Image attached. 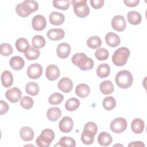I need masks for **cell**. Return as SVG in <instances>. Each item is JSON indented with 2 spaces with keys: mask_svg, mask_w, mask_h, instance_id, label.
I'll use <instances>...</instances> for the list:
<instances>
[{
  "mask_svg": "<svg viewBox=\"0 0 147 147\" xmlns=\"http://www.w3.org/2000/svg\"><path fill=\"white\" fill-rule=\"evenodd\" d=\"M38 9V3L35 1L26 0L18 3L16 7V11L22 17H26L32 13L37 11Z\"/></svg>",
  "mask_w": 147,
  "mask_h": 147,
  "instance_id": "6da1fadb",
  "label": "cell"
},
{
  "mask_svg": "<svg viewBox=\"0 0 147 147\" xmlns=\"http://www.w3.org/2000/svg\"><path fill=\"white\" fill-rule=\"evenodd\" d=\"M72 63L82 71L91 69L94 65L92 59L88 57L84 53H75L72 57Z\"/></svg>",
  "mask_w": 147,
  "mask_h": 147,
  "instance_id": "7a4b0ae2",
  "label": "cell"
},
{
  "mask_svg": "<svg viewBox=\"0 0 147 147\" xmlns=\"http://www.w3.org/2000/svg\"><path fill=\"white\" fill-rule=\"evenodd\" d=\"M115 83L121 88L126 89L130 87L133 82V76L128 70H121L115 76Z\"/></svg>",
  "mask_w": 147,
  "mask_h": 147,
  "instance_id": "3957f363",
  "label": "cell"
},
{
  "mask_svg": "<svg viewBox=\"0 0 147 147\" xmlns=\"http://www.w3.org/2000/svg\"><path fill=\"white\" fill-rule=\"evenodd\" d=\"M129 55L130 50L127 48H119L114 52L112 56L113 63L116 66H123L127 63Z\"/></svg>",
  "mask_w": 147,
  "mask_h": 147,
  "instance_id": "277c9868",
  "label": "cell"
},
{
  "mask_svg": "<svg viewBox=\"0 0 147 147\" xmlns=\"http://www.w3.org/2000/svg\"><path fill=\"white\" fill-rule=\"evenodd\" d=\"M55 138V133L50 129L43 130L36 140V145L40 147H48Z\"/></svg>",
  "mask_w": 147,
  "mask_h": 147,
  "instance_id": "5b68a950",
  "label": "cell"
},
{
  "mask_svg": "<svg viewBox=\"0 0 147 147\" xmlns=\"http://www.w3.org/2000/svg\"><path fill=\"white\" fill-rule=\"evenodd\" d=\"M74 11L76 16L80 18H84L88 16L90 9L87 5L86 0H73L71 1Z\"/></svg>",
  "mask_w": 147,
  "mask_h": 147,
  "instance_id": "8992f818",
  "label": "cell"
},
{
  "mask_svg": "<svg viewBox=\"0 0 147 147\" xmlns=\"http://www.w3.org/2000/svg\"><path fill=\"white\" fill-rule=\"evenodd\" d=\"M110 128L115 133H121L126 129L127 121L124 118L117 117L111 121Z\"/></svg>",
  "mask_w": 147,
  "mask_h": 147,
  "instance_id": "52a82bcc",
  "label": "cell"
},
{
  "mask_svg": "<svg viewBox=\"0 0 147 147\" xmlns=\"http://www.w3.org/2000/svg\"><path fill=\"white\" fill-rule=\"evenodd\" d=\"M28 77L31 79H37L42 74V67L40 64L34 63L30 64L26 71Z\"/></svg>",
  "mask_w": 147,
  "mask_h": 147,
  "instance_id": "ba28073f",
  "label": "cell"
},
{
  "mask_svg": "<svg viewBox=\"0 0 147 147\" xmlns=\"http://www.w3.org/2000/svg\"><path fill=\"white\" fill-rule=\"evenodd\" d=\"M32 25L34 30L36 31H41L44 30L47 26L46 19L42 15H36L32 19Z\"/></svg>",
  "mask_w": 147,
  "mask_h": 147,
  "instance_id": "9c48e42d",
  "label": "cell"
},
{
  "mask_svg": "<svg viewBox=\"0 0 147 147\" xmlns=\"http://www.w3.org/2000/svg\"><path fill=\"white\" fill-rule=\"evenodd\" d=\"M111 26L118 32L123 31L126 26V22L125 18L121 15L114 16L111 21Z\"/></svg>",
  "mask_w": 147,
  "mask_h": 147,
  "instance_id": "30bf717a",
  "label": "cell"
},
{
  "mask_svg": "<svg viewBox=\"0 0 147 147\" xmlns=\"http://www.w3.org/2000/svg\"><path fill=\"white\" fill-rule=\"evenodd\" d=\"M22 96L21 91L17 87H13L7 90L5 93V96L11 103L18 102Z\"/></svg>",
  "mask_w": 147,
  "mask_h": 147,
  "instance_id": "8fae6325",
  "label": "cell"
},
{
  "mask_svg": "<svg viewBox=\"0 0 147 147\" xmlns=\"http://www.w3.org/2000/svg\"><path fill=\"white\" fill-rule=\"evenodd\" d=\"M74 126V121L72 119L69 117H64L59 123V127L61 131L63 133L70 132Z\"/></svg>",
  "mask_w": 147,
  "mask_h": 147,
  "instance_id": "7c38bea8",
  "label": "cell"
},
{
  "mask_svg": "<svg viewBox=\"0 0 147 147\" xmlns=\"http://www.w3.org/2000/svg\"><path fill=\"white\" fill-rule=\"evenodd\" d=\"M60 72L59 67L55 64L49 65L45 71V76L47 78L51 81L56 80L60 76Z\"/></svg>",
  "mask_w": 147,
  "mask_h": 147,
  "instance_id": "4fadbf2b",
  "label": "cell"
},
{
  "mask_svg": "<svg viewBox=\"0 0 147 147\" xmlns=\"http://www.w3.org/2000/svg\"><path fill=\"white\" fill-rule=\"evenodd\" d=\"M57 87L60 90L65 93L70 92L73 87L72 81L68 78H61L58 82Z\"/></svg>",
  "mask_w": 147,
  "mask_h": 147,
  "instance_id": "5bb4252c",
  "label": "cell"
},
{
  "mask_svg": "<svg viewBox=\"0 0 147 147\" xmlns=\"http://www.w3.org/2000/svg\"><path fill=\"white\" fill-rule=\"evenodd\" d=\"M71 47L66 42H62L58 45L56 49L57 55L60 59L67 58L71 53Z\"/></svg>",
  "mask_w": 147,
  "mask_h": 147,
  "instance_id": "9a60e30c",
  "label": "cell"
},
{
  "mask_svg": "<svg viewBox=\"0 0 147 147\" xmlns=\"http://www.w3.org/2000/svg\"><path fill=\"white\" fill-rule=\"evenodd\" d=\"M65 36L63 29L60 28L51 29L47 32V37L52 41H58L62 39Z\"/></svg>",
  "mask_w": 147,
  "mask_h": 147,
  "instance_id": "2e32d148",
  "label": "cell"
},
{
  "mask_svg": "<svg viewBox=\"0 0 147 147\" xmlns=\"http://www.w3.org/2000/svg\"><path fill=\"white\" fill-rule=\"evenodd\" d=\"M106 43L110 47H116L121 42V39L118 35L113 32H109L105 36Z\"/></svg>",
  "mask_w": 147,
  "mask_h": 147,
  "instance_id": "e0dca14e",
  "label": "cell"
},
{
  "mask_svg": "<svg viewBox=\"0 0 147 147\" xmlns=\"http://www.w3.org/2000/svg\"><path fill=\"white\" fill-rule=\"evenodd\" d=\"M49 22L53 25H61L65 20V17L63 13L53 11L52 12L49 16Z\"/></svg>",
  "mask_w": 147,
  "mask_h": 147,
  "instance_id": "ac0fdd59",
  "label": "cell"
},
{
  "mask_svg": "<svg viewBox=\"0 0 147 147\" xmlns=\"http://www.w3.org/2000/svg\"><path fill=\"white\" fill-rule=\"evenodd\" d=\"M9 64L13 70L19 71L24 67L25 61L21 57L15 56L10 59Z\"/></svg>",
  "mask_w": 147,
  "mask_h": 147,
  "instance_id": "d6986e66",
  "label": "cell"
},
{
  "mask_svg": "<svg viewBox=\"0 0 147 147\" xmlns=\"http://www.w3.org/2000/svg\"><path fill=\"white\" fill-rule=\"evenodd\" d=\"M20 135L21 139L25 141H32L34 136V131L28 126L22 127L20 130Z\"/></svg>",
  "mask_w": 147,
  "mask_h": 147,
  "instance_id": "ffe728a7",
  "label": "cell"
},
{
  "mask_svg": "<svg viewBox=\"0 0 147 147\" xmlns=\"http://www.w3.org/2000/svg\"><path fill=\"white\" fill-rule=\"evenodd\" d=\"M75 93L76 95L80 98H85L89 95L90 93V88L87 84L81 83L76 87Z\"/></svg>",
  "mask_w": 147,
  "mask_h": 147,
  "instance_id": "44dd1931",
  "label": "cell"
},
{
  "mask_svg": "<svg viewBox=\"0 0 147 147\" xmlns=\"http://www.w3.org/2000/svg\"><path fill=\"white\" fill-rule=\"evenodd\" d=\"M1 79L3 86L6 88H8L13 84V76L11 72L9 71H4L1 74Z\"/></svg>",
  "mask_w": 147,
  "mask_h": 147,
  "instance_id": "7402d4cb",
  "label": "cell"
},
{
  "mask_svg": "<svg viewBox=\"0 0 147 147\" xmlns=\"http://www.w3.org/2000/svg\"><path fill=\"white\" fill-rule=\"evenodd\" d=\"M144 122L140 118H135L131 122V130L136 134H140L142 133L144 129Z\"/></svg>",
  "mask_w": 147,
  "mask_h": 147,
  "instance_id": "603a6c76",
  "label": "cell"
},
{
  "mask_svg": "<svg viewBox=\"0 0 147 147\" xmlns=\"http://www.w3.org/2000/svg\"><path fill=\"white\" fill-rule=\"evenodd\" d=\"M96 134L87 129H84L81 135V140L84 144L90 145L94 141Z\"/></svg>",
  "mask_w": 147,
  "mask_h": 147,
  "instance_id": "cb8c5ba5",
  "label": "cell"
},
{
  "mask_svg": "<svg viewBox=\"0 0 147 147\" xmlns=\"http://www.w3.org/2000/svg\"><path fill=\"white\" fill-rule=\"evenodd\" d=\"M113 138L107 132H101L98 136V142L101 146H109L111 144Z\"/></svg>",
  "mask_w": 147,
  "mask_h": 147,
  "instance_id": "d4e9b609",
  "label": "cell"
},
{
  "mask_svg": "<svg viewBox=\"0 0 147 147\" xmlns=\"http://www.w3.org/2000/svg\"><path fill=\"white\" fill-rule=\"evenodd\" d=\"M61 115V110L57 107H53L49 108L47 113L48 119L50 121H56Z\"/></svg>",
  "mask_w": 147,
  "mask_h": 147,
  "instance_id": "484cf974",
  "label": "cell"
},
{
  "mask_svg": "<svg viewBox=\"0 0 147 147\" xmlns=\"http://www.w3.org/2000/svg\"><path fill=\"white\" fill-rule=\"evenodd\" d=\"M127 19L130 24L137 25L141 23L142 17L140 13L138 11H130L127 14Z\"/></svg>",
  "mask_w": 147,
  "mask_h": 147,
  "instance_id": "4316f807",
  "label": "cell"
},
{
  "mask_svg": "<svg viewBox=\"0 0 147 147\" xmlns=\"http://www.w3.org/2000/svg\"><path fill=\"white\" fill-rule=\"evenodd\" d=\"M15 45L17 51L22 53H25L30 47L28 41L23 37L17 39L16 41Z\"/></svg>",
  "mask_w": 147,
  "mask_h": 147,
  "instance_id": "83f0119b",
  "label": "cell"
},
{
  "mask_svg": "<svg viewBox=\"0 0 147 147\" xmlns=\"http://www.w3.org/2000/svg\"><path fill=\"white\" fill-rule=\"evenodd\" d=\"M100 91L105 95L111 94L113 92L114 88L113 83L110 80L103 81L99 86Z\"/></svg>",
  "mask_w": 147,
  "mask_h": 147,
  "instance_id": "f1b7e54d",
  "label": "cell"
},
{
  "mask_svg": "<svg viewBox=\"0 0 147 147\" xmlns=\"http://www.w3.org/2000/svg\"><path fill=\"white\" fill-rule=\"evenodd\" d=\"M110 73V68L109 64L103 63L99 64L96 69L97 76L100 78H105L107 77Z\"/></svg>",
  "mask_w": 147,
  "mask_h": 147,
  "instance_id": "f546056e",
  "label": "cell"
},
{
  "mask_svg": "<svg viewBox=\"0 0 147 147\" xmlns=\"http://www.w3.org/2000/svg\"><path fill=\"white\" fill-rule=\"evenodd\" d=\"M25 91L28 94L36 96L39 92V86L36 82H30L26 84Z\"/></svg>",
  "mask_w": 147,
  "mask_h": 147,
  "instance_id": "4dcf8cb0",
  "label": "cell"
},
{
  "mask_svg": "<svg viewBox=\"0 0 147 147\" xmlns=\"http://www.w3.org/2000/svg\"><path fill=\"white\" fill-rule=\"evenodd\" d=\"M80 106V101L76 98H71L67 100L65 104V107L69 111L76 110Z\"/></svg>",
  "mask_w": 147,
  "mask_h": 147,
  "instance_id": "1f68e13d",
  "label": "cell"
},
{
  "mask_svg": "<svg viewBox=\"0 0 147 147\" xmlns=\"http://www.w3.org/2000/svg\"><path fill=\"white\" fill-rule=\"evenodd\" d=\"M57 145L64 147H74L76 146V141L74 138L71 137L64 136L60 139L59 142L57 144L55 145L54 146H56Z\"/></svg>",
  "mask_w": 147,
  "mask_h": 147,
  "instance_id": "d6a6232c",
  "label": "cell"
},
{
  "mask_svg": "<svg viewBox=\"0 0 147 147\" xmlns=\"http://www.w3.org/2000/svg\"><path fill=\"white\" fill-rule=\"evenodd\" d=\"M102 40L100 38L97 36L90 37L87 41V46L91 49H96L99 48L102 45Z\"/></svg>",
  "mask_w": 147,
  "mask_h": 147,
  "instance_id": "836d02e7",
  "label": "cell"
},
{
  "mask_svg": "<svg viewBox=\"0 0 147 147\" xmlns=\"http://www.w3.org/2000/svg\"><path fill=\"white\" fill-rule=\"evenodd\" d=\"M40 52L38 49L30 47L29 49L25 53V56L28 60H34L40 56Z\"/></svg>",
  "mask_w": 147,
  "mask_h": 147,
  "instance_id": "e575fe53",
  "label": "cell"
},
{
  "mask_svg": "<svg viewBox=\"0 0 147 147\" xmlns=\"http://www.w3.org/2000/svg\"><path fill=\"white\" fill-rule=\"evenodd\" d=\"M45 40L44 37L41 35H36L33 37L32 40V45L36 49L43 48L45 45Z\"/></svg>",
  "mask_w": 147,
  "mask_h": 147,
  "instance_id": "d590c367",
  "label": "cell"
},
{
  "mask_svg": "<svg viewBox=\"0 0 147 147\" xmlns=\"http://www.w3.org/2000/svg\"><path fill=\"white\" fill-rule=\"evenodd\" d=\"M102 105L106 110H112L115 108L116 106L115 99L113 96L106 97L103 100Z\"/></svg>",
  "mask_w": 147,
  "mask_h": 147,
  "instance_id": "8d00e7d4",
  "label": "cell"
},
{
  "mask_svg": "<svg viewBox=\"0 0 147 147\" xmlns=\"http://www.w3.org/2000/svg\"><path fill=\"white\" fill-rule=\"evenodd\" d=\"M64 99V96L61 94L55 92L52 94L48 98V102L52 105H57L61 103Z\"/></svg>",
  "mask_w": 147,
  "mask_h": 147,
  "instance_id": "74e56055",
  "label": "cell"
},
{
  "mask_svg": "<svg viewBox=\"0 0 147 147\" xmlns=\"http://www.w3.org/2000/svg\"><path fill=\"white\" fill-rule=\"evenodd\" d=\"M109 51L103 48H99L95 52V56L99 61L107 60L109 57Z\"/></svg>",
  "mask_w": 147,
  "mask_h": 147,
  "instance_id": "f35d334b",
  "label": "cell"
},
{
  "mask_svg": "<svg viewBox=\"0 0 147 147\" xmlns=\"http://www.w3.org/2000/svg\"><path fill=\"white\" fill-rule=\"evenodd\" d=\"M13 48L11 45L6 42L1 44L0 46V53L2 56H8L12 54L13 53Z\"/></svg>",
  "mask_w": 147,
  "mask_h": 147,
  "instance_id": "ab89813d",
  "label": "cell"
},
{
  "mask_svg": "<svg viewBox=\"0 0 147 147\" xmlns=\"http://www.w3.org/2000/svg\"><path fill=\"white\" fill-rule=\"evenodd\" d=\"M53 5L56 9L62 10H66L69 7V1L68 0L53 1Z\"/></svg>",
  "mask_w": 147,
  "mask_h": 147,
  "instance_id": "60d3db41",
  "label": "cell"
},
{
  "mask_svg": "<svg viewBox=\"0 0 147 147\" xmlns=\"http://www.w3.org/2000/svg\"><path fill=\"white\" fill-rule=\"evenodd\" d=\"M20 105L25 109H30L33 106V100L29 96H23L20 100Z\"/></svg>",
  "mask_w": 147,
  "mask_h": 147,
  "instance_id": "b9f144b4",
  "label": "cell"
},
{
  "mask_svg": "<svg viewBox=\"0 0 147 147\" xmlns=\"http://www.w3.org/2000/svg\"><path fill=\"white\" fill-rule=\"evenodd\" d=\"M90 2L94 9H99L103 6L105 1L103 0H91Z\"/></svg>",
  "mask_w": 147,
  "mask_h": 147,
  "instance_id": "7bdbcfd3",
  "label": "cell"
},
{
  "mask_svg": "<svg viewBox=\"0 0 147 147\" xmlns=\"http://www.w3.org/2000/svg\"><path fill=\"white\" fill-rule=\"evenodd\" d=\"M0 105H1V109H0V114L3 115L5 113H6L9 109V105L5 101L1 100H0Z\"/></svg>",
  "mask_w": 147,
  "mask_h": 147,
  "instance_id": "ee69618b",
  "label": "cell"
},
{
  "mask_svg": "<svg viewBox=\"0 0 147 147\" xmlns=\"http://www.w3.org/2000/svg\"><path fill=\"white\" fill-rule=\"evenodd\" d=\"M123 2L125 4L129 7L136 6L140 3L139 0H127V1H124Z\"/></svg>",
  "mask_w": 147,
  "mask_h": 147,
  "instance_id": "f6af8a7d",
  "label": "cell"
},
{
  "mask_svg": "<svg viewBox=\"0 0 147 147\" xmlns=\"http://www.w3.org/2000/svg\"><path fill=\"white\" fill-rule=\"evenodd\" d=\"M128 146H145L144 144L141 141H135L131 142L128 145Z\"/></svg>",
  "mask_w": 147,
  "mask_h": 147,
  "instance_id": "bcb514c9",
  "label": "cell"
}]
</instances>
